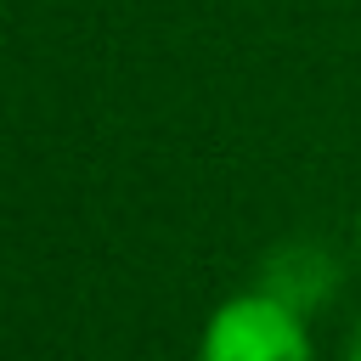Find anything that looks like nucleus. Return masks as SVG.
<instances>
[{
  "label": "nucleus",
  "instance_id": "nucleus-4",
  "mask_svg": "<svg viewBox=\"0 0 361 361\" xmlns=\"http://www.w3.org/2000/svg\"><path fill=\"white\" fill-rule=\"evenodd\" d=\"M355 248H361V209H355Z\"/></svg>",
  "mask_w": 361,
  "mask_h": 361
},
{
  "label": "nucleus",
  "instance_id": "nucleus-2",
  "mask_svg": "<svg viewBox=\"0 0 361 361\" xmlns=\"http://www.w3.org/2000/svg\"><path fill=\"white\" fill-rule=\"evenodd\" d=\"M338 276H344V271H338V254H333L327 243H310V237L276 243V248L265 254V265H259V288H265L271 299L293 305L299 316L333 305Z\"/></svg>",
  "mask_w": 361,
  "mask_h": 361
},
{
  "label": "nucleus",
  "instance_id": "nucleus-3",
  "mask_svg": "<svg viewBox=\"0 0 361 361\" xmlns=\"http://www.w3.org/2000/svg\"><path fill=\"white\" fill-rule=\"evenodd\" d=\"M344 361H361V322H355L350 338H344Z\"/></svg>",
  "mask_w": 361,
  "mask_h": 361
},
{
  "label": "nucleus",
  "instance_id": "nucleus-1",
  "mask_svg": "<svg viewBox=\"0 0 361 361\" xmlns=\"http://www.w3.org/2000/svg\"><path fill=\"white\" fill-rule=\"evenodd\" d=\"M310 316L271 299L259 282L220 299L197 333V361H316Z\"/></svg>",
  "mask_w": 361,
  "mask_h": 361
}]
</instances>
